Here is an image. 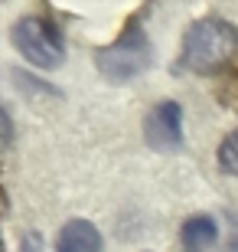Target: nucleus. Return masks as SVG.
Segmentation results:
<instances>
[{
  "instance_id": "20e7f679",
  "label": "nucleus",
  "mask_w": 238,
  "mask_h": 252,
  "mask_svg": "<svg viewBox=\"0 0 238 252\" xmlns=\"http://www.w3.org/2000/svg\"><path fill=\"white\" fill-rule=\"evenodd\" d=\"M144 138L154 151H176L183 144V108L176 102H160L144 122Z\"/></svg>"
},
{
  "instance_id": "7ed1b4c3",
  "label": "nucleus",
  "mask_w": 238,
  "mask_h": 252,
  "mask_svg": "<svg viewBox=\"0 0 238 252\" xmlns=\"http://www.w3.org/2000/svg\"><path fill=\"white\" fill-rule=\"evenodd\" d=\"M10 39H13L20 56L26 59V63L39 65V69H59L65 59V46H62L59 30L39 17L20 20L17 27H13V33H10Z\"/></svg>"
},
{
  "instance_id": "423d86ee",
  "label": "nucleus",
  "mask_w": 238,
  "mask_h": 252,
  "mask_svg": "<svg viewBox=\"0 0 238 252\" xmlns=\"http://www.w3.org/2000/svg\"><path fill=\"white\" fill-rule=\"evenodd\" d=\"M219 239V226L212 216H192L186 220L183 229H180V243L186 252H209Z\"/></svg>"
},
{
  "instance_id": "6e6552de",
  "label": "nucleus",
  "mask_w": 238,
  "mask_h": 252,
  "mask_svg": "<svg viewBox=\"0 0 238 252\" xmlns=\"http://www.w3.org/2000/svg\"><path fill=\"white\" fill-rule=\"evenodd\" d=\"M20 252H43V239H39V233H29L26 239H23V246H20Z\"/></svg>"
},
{
  "instance_id": "39448f33",
  "label": "nucleus",
  "mask_w": 238,
  "mask_h": 252,
  "mask_svg": "<svg viewBox=\"0 0 238 252\" xmlns=\"http://www.w3.org/2000/svg\"><path fill=\"white\" fill-rule=\"evenodd\" d=\"M55 252H105V239L95 223L69 220L55 236Z\"/></svg>"
},
{
  "instance_id": "f03ea898",
  "label": "nucleus",
  "mask_w": 238,
  "mask_h": 252,
  "mask_svg": "<svg viewBox=\"0 0 238 252\" xmlns=\"http://www.w3.org/2000/svg\"><path fill=\"white\" fill-rule=\"evenodd\" d=\"M150 63H154V46H150L144 27H128L111 46H105L95 56L98 72L111 82H131V79L144 75Z\"/></svg>"
},
{
  "instance_id": "f257e3e1",
  "label": "nucleus",
  "mask_w": 238,
  "mask_h": 252,
  "mask_svg": "<svg viewBox=\"0 0 238 252\" xmlns=\"http://www.w3.org/2000/svg\"><path fill=\"white\" fill-rule=\"evenodd\" d=\"M238 56V30L229 20H202L183 39V65L192 72H215Z\"/></svg>"
},
{
  "instance_id": "0eeeda50",
  "label": "nucleus",
  "mask_w": 238,
  "mask_h": 252,
  "mask_svg": "<svg viewBox=\"0 0 238 252\" xmlns=\"http://www.w3.org/2000/svg\"><path fill=\"white\" fill-rule=\"evenodd\" d=\"M219 167L225 174H235L238 177V131H232L229 138L219 144Z\"/></svg>"
}]
</instances>
